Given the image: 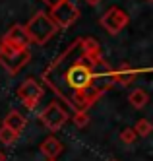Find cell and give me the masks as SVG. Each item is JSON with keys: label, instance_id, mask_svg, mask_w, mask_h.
Wrapping results in <instances>:
<instances>
[{"label": "cell", "instance_id": "3957f363", "mask_svg": "<svg viewBox=\"0 0 153 161\" xmlns=\"http://www.w3.org/2000/svg\"><path fill=\"white\" fill-rule=\"evenodd\" d=\"M29 60H31L29 49H18V47H12V45H6L4 41H0V66L10 76L19 74Z\"/></svg>", "mask_w": 153, "mask_h": 161}, {"label": "cell", "instance_id": "7c38bea8", "mask_svg": "<svg viewBox=\"0 0 153 161\" xmlns=\"http://www.w3.org/2000/svg\"><path fill=\"white\" fill-rule=\"evenodd\" d=\"M128 101H130V105L134 109H144L149 103V93L142 87H134L130 91V95H128Z\"/></svg>", "mask_w": 153, "mask_h": 161}, {"label": "cell", "instance_id": "277c9868", "mask_svg": "<svg viewBox=\"0 0 153 161\" xmlns=\"http://www.w3.org/2000/svg\"><path fill=\"white\" fill-rule=\"evenodd\" d=\"M43 93H45V87L41 82H37L35 78H27L19 84V87L16 89V97L19 99V103L25 109L33 111L35 107L41 103L43 99Z\"/></svg>", "mask_w": 153, "mask_h": 161}, {"label": "cell", "instance_id": "5bb4252c", "mask_svg": "<svg viewBox=\"0 0 153 161\" xmlns=\"http://www.w3.org/2000/svg\"><path fill=\"white\" fill-rule=\"evenodd\" d=\"M151 130H153V126H151V122H149L147 119H139V120L134 124V132H136V136H139V138H147V136L151 134Z\"/></svg>", "mask_w": 153, "mask_h": 161}, {"label": "cell", "instance_id": "8fae6325", "mask_svg": "<svg viewBox=\"0 0 153 161\" xmlns=\"http://www.w3.org/2000/svg\"><path fill=\"white\" fill-rule=\"evenodd\" d=\"M2 124H4V126H8V128H12L14 132L21 134V132H23V128H25V124H27V120H25V117H23L19 111L12 109V111H8V114L4 117Z\"/></svg>", "mask_w": 153, "mask_h": 161}, {"label": "cell", "instance_id": "ffe728a7", "mask_svg": "<svg viewBox=\"0 0 153 161\" xmlns=\"http://www.w3.org/2000/svg\"><path fill=\"white\" fill-rule=\"evenodd\" d=\"M145 2H147V4H151V2H153V0H145Z\"/></svg>", "mask_w": 153, "mask_h": 161}, {"label": "cell", "instance_id": "2e32d148", "mask_svg": "<svg viewBox=\"0 0 153 161\" xmlns=\"http://www.w3.org/2000/svg\"><path fill=\"white\" fill-rule=\"evenodd\" d=\"M136 140H138V136H136L134 128H124V130L120 132V142H122V144L130 146V144H134Z\"/></svg>", "mask_w": 153, "mask_h": 161}, {"label": "cell", "instance_id": "7402d4cb", "mask_svg": "<svg viewBox=\"0 0 153 161\" xmlns=\"http://www.w3.org/2000/svg\"><path fill=\"white\" fill-rule=\"evenodd\" d=\"M49 161H54V159H49Z\"/></svg>", "mask_w": 153, "mask_h": 161}, {"label": "cell", "instance_id": "9c48e42d", "mask_svg": "<svg viewBox=\"0 0 153 161\" xmlns=\"http://www.w3.org/2000/svg\"><path fill=\"white\" fill-rule=\"evenodd\" d=\"M138 76V70L130 68L126 62L120 64L118 68H112V78H114V84H120L122 87H128L134 84V80Z\"/></svg>", "mask_w": 153, "mask_h": 161}, {"label": "cell", "instance_id": "ba28073f", "mask_svg": "<svg viewBox=\"0 0 153 161\" xmlns=\"http://www.w3.org/2000/svg\"><path fill=\"white\" fill-rule=\"evenodd\" d=\"M0 41H4L6 45H12V47H18V49H29V37H27V31L23 25L16 24L12 25Z\"/></svg>", "mask_w": 153, "mask_h": 161}, {"label": "cell", "instance_id": "ac0fdd59", "mask_svg": "<svg viewBox=\"0 0 153 161\" xmlns=\"http://www.w3.org/2000/svg\"><path fill=\"white\" fill-rule=\"evenodd\" d=\"M85 4H89V6H97V4H101V0H85Z\"/></svg>", "mask_w": 153, "mask_h": 161}, {"label": "cell", "instance_id": "52a82bcc", "mask_svg": "<svg viewBox=\"0 0 153 161\" xmlns=\"http://www.w3.org/2000/svg\"><path fill=\"white\" fill-rule=\"evenodd\" d=\"M101 27L109 33V35H118L122 29H126V25L130 24V16L126 10L118 8V6H111L99 19Z\"/></svg>", "mask_w": 153, "mask_h": 161}, {"label": "cell", "instance_id": "7a4b0ae2", "mask_svg": "<svg viewBox=\"0 0 153 161\" xmlns=\"http://www.w3.org/2000/svg\"><path fill=\"white\" fill-rule=\"evenodd\" d=\"M23 27H25V31H27L29 43H35V45L49 43L56 35V31H58V27L54 25V21L49 18V14H46V12H43V10L35 12L29 18L27 25H23Z\"/></svg>", "mask_w": 153, "mask_h": 161}, {"label": "cell", "instance_id": "9a60e30c", "mask_svg": "<svg viewBox=\"0 0 153 161\" xmlns=\"http://www.w3.org/2000/svg\"><path fill=\"white\" fill-rule=\"evenodd\" d=\"M72 120L76 124V128H85L89 124V114H87V111H76Z\"/></svg>", "mask_w": 153, "mask_h": 161}, {"label": "cell", "instance_id": "e0dca14e", "mask_svg": "<svg viewBox=\"0 0 153 161\" xmlns=\"http://www.w3.org/2000/svg\"><path fill=\"white\" fill-rule=\"evenodd\" d=\"M41 2H45L49 8H52V6H56V4H60V2H64V0H41Z\"/></svg>", "mask_w": 153, "mask_h": 161}, {"label": "cell", "instance_id": "6da1fadb", "mask_svg": "<svg viewBox=\"0 0 153 161\" xmlns=\"http://www.w3.org/2000/svg\"><path fill=\"white\" fill-rule=\"evenodd\" d=\"M43 82L74 111H87L114 86L97 39L78 37L49 64Z\"/></svg>", "mask_w": 153, "mask_h": 161}, {"label": "cell", "instance_id": "d6986e66", "mask_svg": "<svg viewBox=\"0 0 153 161\" xmlns=\"http://www.w3.org/2000/svg\"><path fill=\"white\" fill-rule=\"evenodd\" d=\"M0 161H6V153L2 152V149H0Z\"/></svg>", "mask_w": 153, "mask_h": 161}, {"label": "cell", "instance_id": "8992f818", "mask_svg": "<svg viewBox=\"0 0 153 161\" xmlns=\"http://www.w3.org/2000/svg\"><path fill=\"white\" fill-rule=\"evenodd\" d=\"M39 120L45 124V128H49L51 132H56L70 120V114L60 105V101H51L45 107V111L39 113Z\"/></svg>", "mask_w": 153, "mask_h": 161}, {"label": "cell", "instance_id": "30bf717a", "mask_svg": "<svg viewBox=\"0 0 153 161\" xmlns=\"http://www.w3.org/2000/svg\"><path fill=\"white\" fill-rule=\"evenodd\" d=\"M39 149H41V153H43L46 159H56L58 155L64 152V144L58 140V138L49 136V138H45V140L41 142Z\"/></svg>", "mask_w": 153, "mask_h": 161}, {"label": "cell", "instance_id": "4fadbf2b", "mask_svg": "<svg viewBox=\"0 0 153 161\" xmlns=\"http://www.w3.org/2000/svg\"><path fill=\"white\" fill-rule=\"evenodd\" d=\"M18 138L19 134L14 132L12 128H8V126H0V144H4V146H12V144H16L18 142Z\"/></svg>", "mask_w": 153, "mask_h": 161}, {"label": "cell", "instance_id": "5b68a950", "mask_svg": "<svg viewBox=\"0 0 153 161\" xmlns=\"http://www.w3.org/2000/svg\"><path fill=\"white\" fill-rule=\"evenodd\" d=\"M49 18L54 21V25L58 29H68L79 19V8L74 2H70V0H64V2L51 8Z\"/></svg>", "mask_w": 153, "mask_h": 161}, {"label": "cell", "instance_id": "44dd1931", "mask_svg": "<svg viewBox=\"0 0 153 161\" xmlns=\"http://www.w3.org/2000/svg\"><path fill=\"white\" fill-rule=\"evenodd\" d=\"M111 161H118V159H111Z\"/></svg>", "mask_w": 153, "mask_h": 161}]
</instances>
